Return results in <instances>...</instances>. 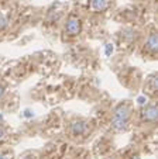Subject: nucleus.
Instances as JSON below:
<instances>
[{"label": "nucleus", "instance_id": "f257e3e1", "mask_svg": "<svg viewBox=\"0 0 158 159\" xmlns=\"http://www.w3.org/2000/svg\"><path fill=\"white\" fill-rule=\"evenodd\" d=\"M81 28H82V24H81V20H79V18H76V17L68 18V21H66V24H65V30L68 34L76 35V34L81 33Z\"/></svg>", "mask_w": 158, "mask_h": 159}, {"label": "nucleus", "instance_id": "f03ea898", "mask_svg": "<svg viewBox=\"0 0 158 159\" xmlns=\"http://www.w3.org/2000/svg\"><path fill=\"white\" fill-rule=\"evenodd\" d=\"M88 131V124L85 121H75L71 124V132L74 135H82Z\"/></svg>", "mask_w": 158, "mask_h": 159}, {"label": "nucleus", "instance_id": "7ed1b4c3", "mask_svg": "<svg viewBox=\"0 0 158 159\" xmlns=\"http://www.w3.org/2000/svg\"><path fill=\"white\" fill-rule=\"evenodd\" d=\"M157 107L155 106H148V107L146 108V110L143 111V118L146 121H150V123H154L155 120H157Z\"/></svg>", "mask_w": 158, "mask_h": 159}, {"label": "nucleus", "instance_id": "20e7f679", "mask_svg": "<svg viewBox=\"0 0 158 159\" xmlns=\"http://www.w3.org/2000/svg\"><path fill=\"white\" fill-rule=\"evenodd\" d=\"M113 117H117V118H123V120H127L130 118V108L127 107L126 104H122L114 110V116Z\"/></svg>", "mask_w": 158, "mask_h": 159}, {"label": "nucleus", "instance_id": "39448f33", "mask_svg": "<svg viewBox=\"0 0 158 159\" xmlns=\"http://www.w3.org/2000/svg\"><path fill=\"white\" fill-rule=\"evenodd\" d=\"M146 48L148 49L150 52H155V51H157V48H158V39H157V35H155L154 33L150 34L148 39H147V42H146Z\"/></svg>", "mask_w": 158, "mask_h": 159}, {"label": "nucleus", "instance_id": "423d86ee", "mask_svg": "<svg viewBox=\"0 0 158 159\" xmlns=\"http://www.w3.org/2000/svg\"><path fill=\"white\" fill-rule=\"evenodd\" d=\"M90 6H92V9L95 11H104L109 7V3H108V0H92Z\"/></svg>", "mask_w": 158, "mask_h": 159}, {"label": "nucleus", "instance_id": "0eeeda50", "mask_svg": "<svg viewBox=\"0 0 158 159\" xmlns=\"http://www.w3.org/2000/svg\"><path fill=\"white\" fill-rule=\"evenodd\" d=\"M127 123H128L127 120L113 117V120H112V127H113L114 129H117V131H122V129H126V127H127Z\"/></svg>", "mask_w": 158, "mask_h": 159}, {"label": "nucleus", "instance_id": "6e6552de", "mask_svg": "<svg viewBox=\"0 0 158 159\" xmlns=\"http://www.w3.org/2000/svg\"><path fill=\"white\" fill-rule=\"evenodd\" d=\"M113 44H110V42H109V44H106L104 45V54L108 55V57H110L112 54H113Z\"/></svg>", "mask_w": 158, "mask_h": 159}, {"label": "nucleus", "instance_id": "1a4fd4ad", "mask_svg": "<svg viewBox=\"0 0 158 159\" xmlns=\"http://www.w3.org/2000/svg\"><path fill=\"white\" fill-rule=\"evenodd\" d=\"M9 25V20L6 17H0V28H4Z\"/></svg>", "mask_w": 158, "mask_h": 159}, {"label": "nucleus", "instance_id": "9d476101", "mask_svg": "<svg viewBox=\"0 0 158 159\" xmlns=\"http://www.w3.org/2000/svg\"><path fill=\"white\" fill-rule=\"evenodd\" d=\"M24 117H26V118H33L34 117V111H31V110H26V111H24Z\"/></svg>", "mask_w": 158, "mask_h": 159}, {"label": "nucleus", "instance_id": "9b49d317", "mask_svg": "<svg viewBox=\"0 0 158 159\" xmlns=\"http://www.w3.org/2000/svg\"><path fill=\"white\" fill-rule=\"evenodd\" d=\"M137 103H138V104H141V106H144V104L147 103V99H146L144 96H140V97L137 99Z\"/></svg>", "mask_w": 158, "mask_h": 159}, {"label": "nucleus", "instance_id": "f8f14e48", "mask_svg": "<svg viewBox=\"0 0 158 159\" xmlns=\"http://www.w3.org/2000/svg\"><path fill=\"white\" fill-rule=\"evenodd\" d=\"M151 89H152V92L157 89V79H155V78L151 79Z\"/></svg>", "mask_w": 158, "mask_h": 159}, {"label": "nucleus", "instance_id": "ddd939ff", "mask_svg": "<svg viewBox=\"0 0 158 159\" xmlns=\"http://www.w3.org/2000/svg\"><path fill=\"white\" fill-rule=\"evenodd\" d=\"M0 159H13L10 153H0Z\"/></svg>", "mask_w": 158, "mask_h": 159}, {"label": "nucleus", "instance_id": "4468645a", "mask_svg": "<svg viewBox=\"0 0 158 159\" xmlns=\"http://www.w3.org/2000/svg\"><path fill=\"white\" fill-rule=\"evenodd\" d=\"M3 94H4V87L2 86V84H0V99L3 97Z\"/></svg>", "mask_w": 158, "mask_h": 159}, {"label": "nucleus", "instance_id": "2eb2a0df", "mask_svg": "<svg viewBox=\"0 0 158 159\" xmlns=\"http://www.w3.org/2000/svg\"><path fill=\"white\" fill-rule=\"evenodd\" d=\"M4 138V131H3V128L0 127V139H3Z\"/></svg>", "mask_w": 158, "mask_h": 159}, {"label": "nucleus", "instance_id": "dca6fc26", "mask_svg": "<svg viewBox=\"0 0 158 159\" xmlns=\"http://www.w3.org/2000/svg\"><path fill=\"white\" fill-rule=\"evenodd\" d=\"M23 159H33L31 156H26V158H23Z\"/></svg>", "mask_w": 158, "mask_h": 159}, {"label": "nucleus", "instance_id": "f3484780", "mask_svg": "<svg viewBox=\"0 0 158 159\" xmlns=\"http://www.w3.org/2000/svg\"><path fill=\"white\" fill-rule=\"evenodd\" d=\"M136 159H140V158H136Z\"/></svg>", "mask_w": 158, "mask_h": 159}]
</instances>
